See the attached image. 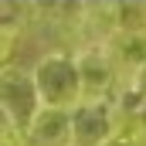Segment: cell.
<instances>
[{
  "label": "cell",
  "instance_id": "obj_4",
  "mask_svg": "<svg viewBox=\"0 0 146 146\" xmlns=\"http://www.w3.org/2000/svg\"><path fill=\"white\" fill-rule=\"evenodd\" d=\"M75 61H78V75H82V102H106L112 88L119 85V68L112 65L106 44L78 48Z\"/></svg>",
  "mask_w": 146,
  "mask_h": 146
},
{
  "label": "cell",
  "instance_id": "obj_2",
  "mask_svg": "<svg viewBox=\"0 0 146 146\" xmlns=\"http://www.w3.org/2000/svg\"><path fill=\"white\" fill-rule=\"evenodd\" d=\"M37 109H41V99H37L34 72H27L21 65L0 68V115H3V122L27 129L34 122Z\"/></svg>",
  "mask_w": 146,
  "mask_h": 146
},
{
  "label": "cell",
  "instance_id": "obj_5",
  "mask_svg": "<svg viewBox=\"0 0 146 146\" xmlns=\"http://www.w3.org/2000/svg\"><path fill=\"white\" fill-rule=\"evenodd\" d=\"M106 51L119 75H129V82H136L146 68V31H119L106 41Z\"/></svg>",
  "mask_w": 146,
  "mask_h": 146
},
{
  "label": "cell",
  "instance_id": "obj_3",
  "mask_svg": "<svg viewBox=\"0 0 146 146\" xmlns=\"http://www.w3.org/2000/svg\"><path fill=\"white\" fill-rule=\"evenodd\" d=\"M119 133V106L112 99L72 109V146H109Z\"/></svg>",
  "mask_w": 146,
  "mask_h": 146
},
{
  "label": "cell",
  "instance_id": "obj_11",
  "mask_svg": "<svg viewBox=\"0 0 146 146\" xmlns=\"http://www.w3.org/2000/svg\"><path fill=\"white\" fill-rule=\"evenodd\" d=\"M136 85H139V88H143V92H146V68H143V75L136 78Z\"/></svg>",
  "mask_w": 146,
  "mask_h": 146
},
{
  "label": "cell",
  "instance_id": "obj_9",
  "mask_svg": "<svg viewBox=\"0 0 146 146\" xmlns=\"http://www.w3.org/2000/svg\"><path fill=\"white\" fill-rule=\"evenodd\" d=\"M129 119H133V133L136 136H146V95L139 99V106L129 112Z\"/></svg>",
  "mask_w": 146,
  "mask_h": 146
},
{
  "label": "cell",
  "instance_id": "obj_7",
  "mask_svg": "<svg viewBox=\"0 0 146 146\" xmlns=\"http://www.w3.org/2000/svg\"><path fill=\"white\" fill-rule=\"evenodd\" d=\"M21 37V27H10V24H0V68H7L10 61V51Z\"/></svg>",
  "mask_w": 146,
  "mask_h": 146
},
{
  "label": "cell",
  "instance_id": "obj_10",
  "mask_svg": "<svg viewBox=\"0 0 146 146\" xmlns=\"http://www.w3.org/2000/svg\"><path fill=\"white\" fill-rule=\"evenodd\" d=\"M109 146H139V136H136V133H126V129H122V133H119V136H115Z\"/></svg>",
  "mask_w": 146,
  "mask_h": 146
},
{
  "label": "cell",
  "instance_id": "obj_1",
  "mask_svg": "<svg viewBox=\"0 0 146 146\" xmlns=\"http://www.w3.org/2000/svg\"><path fill=\"white\" fill-rule=\"evenodd\" d=\"M34 85L41 106L51 109H78L82 106V75H78V61L68 51H51L44 58H37Z\"/></svg>",
  "mask_w": 146,
  "mask_h": 146
},
{
  "label": "cell",
  "instance_id": "obj_6",
  "mask_svg": "<svg viewBox=\"0 0 146 146\" xmlns=\"http://www.w3.org/2000/svg\"><path fill=\"white\" fill-rule=\"evenodd\" d=\"M27 139L31 146H72V109L41 106L27 126Z\"/></svg>",
  "mask_w": 146,
  "mask_h": 146
},
{
  "label": "cell",
  "instance_id": "obj_8",
  "mask_svg": "<svg viewBox=\"0 0 146 146\" xmlns=\"http://www.w3.org/2000/svg\"><path fill=\"white\" fill-rule=\"evenodd\" d=\"M0 146H31L27 129H21L14 122H0Z\"/></svg>",
  "mask_w": 146,
  "mask_h": 146
}]
</instances>
